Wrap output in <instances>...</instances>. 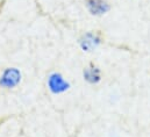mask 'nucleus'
I'll return each mask as SVG.
<instances>
[{"label": "nucleus", "instance_id": "1", "mask_svg": "<svg viewBox=\"0 0 150 137\" xmlns=\"http://www.w3.org/2000/svg\"><path fill=\"white\" fill-rule=\"evenodd\" d=\"M47 86H48V90L55 95L63 94V93L68 92L70 90V87H71L70 83L59 72H51L48 76Z\"/></svg>", "mask_w": 150, "mask_h": 137}, {"label": "nucleus", "instance_id": "2", "mask_svg": "<svg viewBox=\"0 0 150 137\" xmlns=\"http://www.w3.org/2000/svg\"><path fill=\"white\" fill-rule=\"evenodd\" d=\"M103 41H104V38H103L101 33H99V32H87V33L83 34L79 37L78 44H79L80 49L84 52H92L101 45Z\"/></svg>", "mask_w": 150, "mask_h": 137}, {"label": "nucleus", "instance_id": "3", "mask_svg": "<svg viewBox=\"0 0 150 137\" xmlns=\"http://www.w3.org/2000/svg\"><path fill=\"white\" fill-rule=\"evenodd\" d=\"M22 80V73L18 68H5L0 76V87L5 90H13L20 85Z\"/></svg>", "mask_w": 150, "mask_h": 137}, {"label": "nucleus", "instance_id": "4", "mask_svg": "<svg viewBox=\"0 0 150 137\" xmlns=\"http://www.w3.org/2000/svg\"><path fill=\"white\" fill-rule=\"evenodd\" d=\"M85 6L93 16H103L111 11V4L107 0H85Z\"/></svg>", "mask_w": 150, "mask_h": 137}, {"label": "nucleus", "instance_id": "5", "mask_svg": "<svg viewBox=\"0 0 150 137\" xmlns=\"http://www.w3.org/2000/svg\"><path fill=\"white\" fill-rule=\"evenodd\" d=\"M83 78L90 85H98L103 79V73L98 65L90 63L83 71Z\"/></svg>", "mask_w": 150, "mask_h": 137}]
</instances>
